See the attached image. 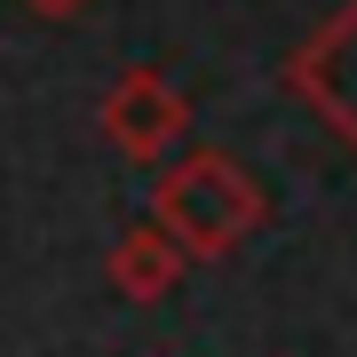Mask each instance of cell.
Here are the masks:
<instances>
[{
    "label": "cell",
    "instance_id": "obj_2",
    "mask_svg": "<svg viewBox=\"0 0 357 357\" xmlns=\"http://www.w3.org/2000/svg\"><path fill=\"white\" fill-rule=\"evenodd\" d=\"M286 88L357 151V0H342V8L286 56Z\"/></svg>",
    "mask_w": 357,
    "mask_h": 357
},
{
    "label": "cell",
    "instance_id": "obj_1",
    "mask_svg": "<svg viewBox=\"0 0 357 357\" xmlns=\"http://www.w3.org/2000/svg\"><path fill=\"white\" fill-rule=\"evenodd\" d=\"M262 215H270L262 183L246 175L238 159H222V151H191V159H175V167L151 175V222L175 230V238L191 246V262H215L238 238H255Z\"/></svg>",
    "mask_w": 357,
    "mask_h": 357
},
{
    "label": "cell",
    "instance_id": "obj_3",
    "mask_svg": "<svg viewBox=\"0 0 357 357\" xmlns=\"http://www.w3.org/2000/svg\"><path fill=\"white\" fill-rule=\"evenodd\" d=\"M191 128V103L167 72H128L112 96H103V135L119 143L128 159H167Z\"/></svg>",
    "mask_w": 357,
    "mask_h": 357
},
{
    "label": "cell",
    "instance_id": "obj_5",
    "mask_svg": "<svg viewBox=\"0 0 357 357\" xmlns=\"http://www.w3.org/2000/svg\"><path fill=\"white\" fill-rule=\"evenodd\" d=\"M24 8H32V16H48V24H64V16H79L88 0H24Z\"/></svg>",
    "mask_w": 357,
    "mask_h": 357
},
{
    "label": "cell",
    "instance_id": "obj_4",
    "mask_svg": "<svg viewBox=\"0 0 357 357\" xmlns=\"http://www.w3.org/2000/svg\"><path fill=\"white\" fill-rule=\"evenodd\" d=\"M183 262H191V246L175 238V230H159V222H135V230H119V246H112V286H119V302H167V294L183 286Z\"/></svg>",
    "mask_w": 357,
    "mask_h": 357
}]
</instances>
